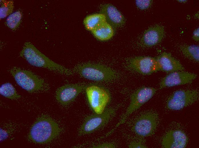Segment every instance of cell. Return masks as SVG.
<instances>
[{
  "instance_id": "1",
  "label": "cell",
  "mask_w": 199,
  "mask_h": 148,
  "mask_svg": "<svg viewBox=\"0 0 199 148\" xmlns=\"http://www.w3.org/2000/svg\"><path fill=\"white\" fill-rule=\"evenodd\" d=\"M21 55L33 66L46 68L68 75L73 74L71 70L50 59L29 42L25 44Z\"/></svg>"
},
{
  "instance_id": "2",
  "label": "cell",
  "mask_w": 199,
  "mask_h": 148,
  "mask_svg": "<svg viewBox=\"0 0 199 148\" xmlns=\"http://www.w3.org/2000/svg\"><path fill=\"white\" fill-rule=\"evenodd\" d=\"M58 124L51 119L43 118L36 122L32 127L30 136L34 141L39 143L48 142L59 133Z\"/></svg>"
},
{
  "instance_id": "3",
  "label": "cell",
  "mask_w": 199,
  "mask_h": 148,
  "mask_svg": "<svg viewBox=\"0 0 199 148\" xmlns=\"http://www.w3.org/2000/svg\"><path fill=\"white\" fill-rule=\"evenodd\" d=\"M76 70L82 77L95 81H109L116 77V73L112 69L98 64H83L78 67Z\"/></svg>"
},
{
  "instance_id": "4",
  "label": "cell",
  "mask_w": 199,
  "mask_h": 148,
  "mask_svg": "<svg viewBox=\"0 0 199 148\" xmlns=\"http://www.w3.org/2000/svg\"><path fill=\"white\" fill-rule=\"evenodd\" d=\"M10 73L17 84L28 92L39 90L43 86V80L30 71L14 67L10 70Z\"/></svg>"
},
{
  "instance_id": "5",
  "label": "cell",
  "mask_w": 199,
  "mask_h": 148,
  "mask_svg": "<svg viewBox=\"0 0 199 148\" xmlns=\"http://www.w3.org/2000/svg\"><path fill=\"white\" fill-rule=\"evenodd\" d=\"M85 90L91 108L96 114L102 113L110 100L109 91L103 87L95 85L88 86Z\"/></svg>"
},
{
  "instance_id": "6",
  "label": "cell",
  "mask_w": 199,
  "mask_h": 148,
  "mask_svg": "<svg viewBox=\"0 0 199 148\" xmlns=\"http://www.w3.org/2000/svg\"><path fill=\"white\" fill-rule=\"evenodd\" d=\"M199 92L196 89H182L174 92L168 98L167 108L174 110H180L197 101Z\"/></svg>"
},
{
  "instance_id": "7",
  "label": "cell",
  "mask_w": 199,
  "mask_h": 148,
  "mask_svg": "<svg viewBox=\"0 0 199 148\" xmlns=\"http://www.w3.org/2000/svg\"><path fill=\"white\" fill-rule=\"evenodd\" d=\"M157 90L149 87H143L136 91L132 95L130 103L126 112L119 122L110 131L112 132L120 125L123 124L127 117L150 100L156 93Z\"/></svg>"
},
{
  "instance_id": "8",
  "label": "cell",
  "mask_w": 199,
  "mask_h": 148,
  "mask_svg": "<svg viewBox=\"0 0 199 148\" xmlns=\"http://www.w3.org/2000/svg\"><path fill=\"white\" fill-rule=\"evenodd\" d=\"M158 124V117L156 113H148L140 116L134 124L132 129L138 135L146 137L152 135Z\"/></svg>"
},
{
  "instance_id": "9",
  "label": "cell",
  "mask_w": 199,
  "mask_h": 148,
  "mask_svg": "<svg viewBox=\"0 0 199 148\" xmlns=\"http://www.w3.org/2000/svg\"><path fill=\"white\" fill-rule=\"evenodd\" d=\"M115 110L113 108L105 110L102 113L87 117L81 126L79 130L80 135L91 133L104 125L114 115Z\"/></svg>"
},
{
  "instance_id": "10",
  "label": "cell",
  "mask_w": 199,
  "mask_h": 148,
  "mask_svg": "<svg viewBox=\"0 0 199 148\" xmlns=\"http://www.w3.org/2000/svg\"><path fill=\"white\" fill-rule=\"evenodd\" d=\"M196 74L188 72L176 71L171 72L161 80L160 89L192 83L197 77Z\"/></svg>"
},
{
  "instance_id": "11",
  "label": "cell",
  "mask_w": 199,
  "mask_h": 148,
  "mask_svg": "<svg viewBox=\"0 0 199 148\" xmlns=\"http://www.w3.org/2000/svg\"><path fill=\"white\" fill-rule=\"evenodd\" d=\"M130 66L136 71L144 75L151 74L160 70L157 59L149 56L133 58L130 61Z\"/></svg>"
},
{
  "instance_id": "12",
  "label": "cell",
  "mask_w": 199,
  "mask_h": 148,
  "mask_svg": "<svg viewBox=\"0 0 199 148\" xmlns=\"http://www.w3.org/2000/svg\"><path fill=\"white\" fill-rule=\"evenodd\" d=\"M188 139L186 134L180 130L168 132L164 137L162 147L165 148H184L186 146Z\"/></svg>"
},
{
  "instance_id": "13",
  "label": "cell",
  "mask_w": 199,
  "mask_h": 148,
  "mask_svg": "<svg viewBox=\"0 0 199 148\" xmlns=\"http://www.w3.org/2000/svg\"><path fill=\"white\" fill-rule=\"evenodd\" d=\"M84 88L83 86L76 84L63 86L57 90L56 99L61 104H67L72 101Z\"/></svg>"
},
{
  "instance_id": "14",
  "label": "cell",
  "mask_w": 199,
  "mask_h": 148,
  "mask_svg": "<svg viewBox=\"0 0 199 148\" xmlns=\"http://www.w3.org/2000/svg\"><path fill=\"white\" fill-rule=\"evenodd\" d=\"M157 59L160 70L172 72L184 70L182 64L170 53L164 52L159 56Z\"/></svg>"
},
{
  "instance_id": "15",
  "label": "cell",
  "mask_w": 199,
  "mask_h": 148,
  "mask_svg": "<svg viewBox=\"0 0 199 148\" xmlns=\"http://www.w3.org/2000/svg\"><path fill=\"white\" fill-rule=\"evenodd\" d=\"M100 13L104 15L107 22L112 26H119L124 22V18L121 12L114 5L107 4L103 6Z\"/></svg>"
},
{
  "instance_id": "16",
  "label": "cell",
  "mask_w": 199,
  "mask_h": 148,
  "mask_svg": "<svg viewBox=\"0 0 199 148\" xmlns=\"http://www.w3.org/2000/svg\"><path fill=\"white\" fill-rule=\"evenodd\" d=\"M164 35L163 29L159 26L151 28L145 32L143 36L144 44L147 46H153L160 42Z\"/></svg>"
},
{
  "instance_id": "17",
  "label": "cell",
  "mask_w": 199,
  "mask_h": 148,
  "mask_svg": "<svg viewBox=\"0 0 199 148\" xmlns=\"http://www.w3.org/2000/svg\"><path fill=\"white\" fill-rule=\"evenodd\" d=\"M91 32L96 38L102 41L110 39L114 34L112 26L107 21L100 24Z\"/></svg>"
},
{
  "instance_id": "18",
  "label": "cell",
  "mask_w": 199,
  "mask_h": 148,
  "mask_svg": "<svg viewBox=\"0 0 199 148\" xmlns=\"http://www.w3.org/2000/svg\"><path fill=\"white\" fill-rule=\"evenodd\" d=\"M106 21L104 15L102 13L89 15L84 19V25L88 30L92 31L100 24Z\"/></svg>"
},
{
  "instance_id": "19",
  "label": "cell",
  "mask_w": 199,
  "mask_h": 148,
  "mask_svg": "<svg viewBox=\"0 0 199 148\" xmlns=\"http://www.w3.org/2000/svg\"><path fill=\"white\" fill-rule=\"evenodd\" d=\"M0 93L3 96L11 99H15L19 97L13 86L8 83L1 85L0 88Z\"/></svg>"
},
{
  "instance_id": "20",
  "label": "cell",
  "mask_w": 199,
  "mask_h": 148,
  "mask_svg": "<svg viewBox=\"0 0 199 148\" xmlns=\"http://www.w3.org/2000/svg\"><path fill=\"white\" fill-rule=\"evenodd\" d=\"M22 16L21 13L19 11L11 14L7 19V26L11 29L16 28L20 23Z\"/></svg>"
},
{
  "instance_id": "21",
  "label": "cell",
  "mask_w": 199,
  "mask_h": 148,
  "mask_svg": "<svg viewBox=\"0 0 199 148\" xmlns=\"http://www.w3.org/2000/svg\"><path fill=\"white\" fill-rule=\"evenodd\" d=\"M2 1L0 9L1 19L4 18L11 14L14 7L13 2L12 1Z\"/></svg>"
},
{
  "instance_id": "22",
  "label": "cell",
  "mask_w": 199,
  "mask_h": 148,
  "mask_svg": "<svg viewBox=\"0 0 199 148\" xmlns=\"http://www.w3.org/2000/svg\"><path fill=\"white\" fill-rule=\"evenodd\" d=\"M183 53L186 55L196 60H199V47L194 45L187 46L182 50Z\"/></svg>"
},
{
  "instance_id": "23",
  "label": "cell",
  "mask_w": 199,
  "mask_h": 148,
  "mask_svg": "<svg viewBox=\"0 0 199 148\" xmlns=\"http://www.w3.org/2000/svg\"><path fill=\"white\" fill-rule=\"evenodd\" d=\"M150 1V0H136V3L140 8L144 9L148 8L149 6Z\"/></svg>"
},
{
  "instance_id": "24",
  "label": "cell",
  "mask_w": 199,
  "mask_h": 148,
  "mask_svg": "<svg viewBox=\"0 0 199 148\" xmlns=\"http://www.w3.org/2000/svg\"><path fill=\"white\" fill-rule=\"evenodd\" d=\"M115 145L112 143H105L93 146L94 148H114Z\"/></svg>"
},
{
  "instance_id": "25",
  "label": "cell",
  "mask_w": 199,
  "mask_h": 148,
  "mask_svg": "<svg viewBox=\"0 0 199 148\" xmlns=\"http://www.w3.org/2000/svg\"><path fill=\"white\" fill-rule=\"evenodd\" d=\"M129 148H145L147 147L139 142H134L131 143L129 145Z\"/></svg>"
},
{
  "instance_id": "26",
  "label": "cell",
  "mask_w": 199,
  "mask_h": 148,
  "mask_svg": "<svg viewBox=\"0 0 199 148\" xmlns=\"http://www.w3.org/2000/svg\"><path fill=\"white\" fill-rule=\"evenodd\" d=\"M194 38L196 40H199V28L196 29L194 32L193 33Z\"/></svg>"
}]
</instances>
